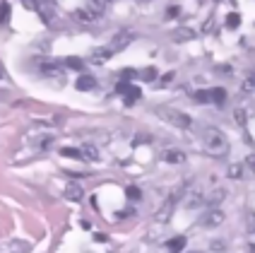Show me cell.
Segmentation results:
<instances>
[{
	"label": "cell",
	"instance_id": "6da1fadb",
	"mask_svg": "<svg viewBox=\"0 0 255 253\" xmlns=\"http://www.w3.org/2000/svg\"><path fill=\"white\" fill-rule=\"evenodd\" d=\"M202 147L205 152L212 157H224L229 152V142H227V135L219 130V128H202Z\"/></svg>",
	"mask_w": 255,
	"mask_h": 253
},
{
	"label": "cell",
	"instance_id": "7a4b0ae2",
	"mask_svg": "<svg viewBox=\"0 0 255 253\" xmlns=\"http://www.w3.org/2000/svg\"><path fill=\"white\" fill-rule=\"evenodd\" d=\"M159 116H161L166 123H171V126H176V128H183V130L193 126L190 116H185V113H181V111H176V109H169V106H161V109H159Z\"/></svg>",
	"mask_w": 255,
	"mask_h": 253
},
{
	"label": "cell",
	"instance_id": "3957f363",
	"mask_svg": "<svg viewBox=\"0 0 255 253\" xmlns=\"http://www.w3.org/2000/svg\"><path fill=\"white\" fill-rule=\"evenodd\" d=\"M224 220H227V215L219 210V208H210L207 212H202V217H200V225L207 227V229H214V227L222 225Z\"/></svg>",
	"mask_w": 255,
	"mask_h": 253
},
{
	"label": "cell",
	"instance_id": "277c9868",
	"mask_svg": "<svg viewBox=\"0 0 255 253\" xmlns=\"http://www.w3.org/2000/svg\"><path fill=\"white\" fill-rule=\"evenodd\" d=\"M132 39H135V34H132V31H128V29H123V31H118V34L114 36V41L109 43L111 53H118V51H123V48H126L128 43L132 41Z\"/></svg>",
	"mask_w": 255,
	"mask_h": 253
},
{
	"label": "cell",
	"instance_id": "5b68a950",
	"mask_svg": "<svg viewBox=\"0 0 255 253\" xmlns=\"http://www.w3.org/2000/svg\"><path fill=\"white\" fill-rule=\"evenodd\" d=\"M173 208H176V198L171 196L169 200H166V203H164V205H161V208H159V212H156V222H159V225H164V222H169L171 220V215H173Z\"/></svg>",
	"mask_w": 255,
	"mask_h": 253
},
{
	"label": "cell",
	"instance_id": "8992f818",
	"mask_svg": "<svg viewBox=\"0 0 255 253\" xmlns=\"http://www.w3.org/2000/svg\"><path fill=\"white\" fill-rule=\"evenodd\" d=\"M161 159H164V162H169V164H183L188 157H185V152H181V150L166 147V150L161 152Z\"/></svg>",
	"mask_w": 255,
	"mask_h": 253
},
{
	"label": "cell",
	"instance_id": "52a82bcc",
	"mask_svg": "<svg viewBox=\"0 0 255 253\" xmlns=\"http://www.w3.org/2000/svg\"><path fill=\"white\" fill-rule=\"evenodd\" d=\"M104 10H106V0H89V10H87V12L92 14L94 19H97L99 14H104Z\"/></svg>",
	"mask_w": 255,
	"mask_h": 253
},
{
	"label": "cell",
	"instance_id": "ba28073f",
	"mask_svg": "<svg viewBox=\"0 0 255 253\" xmlns=\"http://www.w3.org/2000/svg\"><path fill=\"white\" fill-rule=\"evenodd\" d=\"M97 87V77H89V75H82V77H77V89H82V92H89V89H94Z\"/></svg>",
	"mask_w": 255,
	"mask_h": 253
},
{
	"label": "cell",
	"instance_id": "9c48e42d",
	"mask_svg": "<svg viewBox=\"0 0 255 253\" xmlns=\"http://www.w3.org/2000/svg\"><path fill=\"white\" fill-rule=\"evenodd\" d=\"M185 237H176V239H171L169 244H166V249H169V253H181L185 249Z\"/></svg>",
	"mask_w": 255,
	"mask_h": 253
},
{
	"label": "cell",
	"instance_id": "30bf717a",
	"mask_svg": "<svg viewBox=\"0 0 255 253\" xmlns=\"http://www.w3.org/2000/svg\"><path fill=\"white\" fill-rule=\"evenodd\" d=\"M227 198V193H224V188H214L210 196H202V200H207L210 205H217V203H222Z\"/></svg>",
	"mask_w": 255,
	"mask_h": 253
},
{
	"label": "cell",
	"instance_id": "8fae6325",
	"mask_svg": "<svg viewBox=\"0 0 255 253\" xmlns=\"http://www.w3.org/2000/svg\"><path fill=\"white\" fill-rule=\"evenodd\" d=\"M111 56H114V53H111V48L106 46V48H97V51L92 53V60H94V63H106Z\"/></svg>",
	"mask_w": 255,
	"mask_h": 253
},
{
	"label": "cell",
	"instance_id": "7c38bea8",
	"mask_svg": "<svg viewBox=\"0 0 255 253\" xmlns=\"http://www.w3.org/2000/svg\"><path fill=\"white\" fill-rule=\"evenodd\" d=\"M82 188L77 186V183H68V188H65V196L70 198V200H82Z\"/></svg>",
	"mask_w": 255,
	"mask_h": 253
},
{
	"label": "cell",
	"instance_id": "4fadbf2b",
	"mask_svg": "<svg viewBox=\"0 0 255 253\" xmlns=\"http://www.w3.org/2000/svg\"><path fill=\"white\" fill-rule=\"evenodd\" d=\"M214 99V104H224V99H227V89H222V87H214L210 89V101Z\"/></svg>",
	"mask_w": 255,
	"mask_h": 253
},
{
	"label": "cell",
	"instance_id": "5bb4252c",
	"mask_svg": "<svg viewBox=\"0 0 255 253\" xmlns=\"http://www.w3.org/2000/svg\"><path fill=\"white\" fill-rule=\"evenodd\" d=\"M173 36H176V41H188V39L195 36V31H193V29H176Z\"/></svg>",
	"mask_w": 255,
	"mask_h": 253
},
{
	"label": "cell",
	"instance_id": "9a60e30c",
	"mask_svg": "<svg viewBox=\"0 0 255 253\" xmlns=\"http://www.w3.org/2000/svg\"><path fill=\"white\" fill-rule=\"evenodd\" d=\"M7 19H10V5L2 2L0 5V24H7Z\"/></svg>",
	"mask_w": 255,
	"mask_h": 253
},
{
	"label": "cell",
	"instance_id": "2e32d148",
	"mask_svg": "<svg viewBox=\"0 0 255 253\" xmlns=\"http://www.w3.org/2000/svg\"><path fill=\"white\" fill-rule=\"evenodd\" d=\"M65 65L72 68V70H82V68H85V63H82L80 58H68V60H65Z\"/></svg>",
	"mask_w": 255,
	"mask_h": 253
},
{
	"label": "cell",
	"instance_id": "e0dca14e",
	"mask_svg": "<svg viewBox=\"0 0 255 253\" xmlns=\"http://www.w3.org/2000/svg\"><path fill=\"white\" fill-rule=\"evenodd\" d=\"M140 75H142V80H154L156 77V68H144V70H140Z\"/></svg>",
	"mask_w": 255,
	"mask_h": 253
},
{
	"label": "cell",
	"instance_id": "ac0fdd59",
	"mask_svg": "<svg viewBox=\"0 0 255 253\" xmlns=\"http://www.w3.org/2000/svg\"><path fill=\"white\" fill-rule=\"evenodd\" d=\"M241 171H243V169L239 167V164H234V167H229V174H227V176H229V179H241V176H243Z\"/></svg>",
	"mask_w": 255,
	"mask_h": 253
},
{
	"label": "cell",
	"instance_id": "d6986e66",
	"mask_svg": "<svg viewBox=\"0 0 255 253\" xmlns=\"http://www.w3.org/2000/svg\"><path fill=\"white\" fill-rule=\"evenodd\" d=\"M60 155H65V157H77V159H80V157H82V152H80V150H72V147H63V150H60Z\"/></svg>",
	"mask_w": 255,
	"mask_h": 253
},
{
	"label": "cell",
	"instance_id": "ffe728a7",
	"mask_svg": "<svg viewBox=\"0 0 255 253\" xmlns=\"http://www.w3.org/2000/svg\"><path fill=\"white\" fill-rule=\"evenodd\" d=\"M75 17H77L80 22H92V19H94V17L87 12V10H80V12H75Z\"/></svg>",
	"mask_w": 255,
	"mask_h": 253
},
{
	"label": "cell",
	"instance_id": "44dd1931",
	"mask_svg": "<svg viewBox=\"0 0 255 253\" xmlns=\"http://www.w3.org/2000/svg\"><path fill=\"white\" fill-rule=\"evenodd\" d=\"M227 27L229 29H236V27H239V14H229V17H227Z\"/></svg>",
	"mask_w": 255,
	"mask_h": 253
},
{
	"label": "cell",
	"instance_id": "7402d4cb",
	"mask_svg": "<svg viewBox=\"0 0 255 253\" xmlns=\"http://www.w3.org/2000/svg\"><path fill=\"white\" fill-rule=\"evenodd\" d=\"M128 198H130V200H140V188L130 186V188H128Z\"/></svg>",
	"mask_w": 255,
	"mask_h": 253
},
{
	"label": "cell",
	"instance_id": "603a6c76",
	"mask_svg": "<svg viewBox=\"0 0 255 253\" xmlns=\"http://www.w3.org/2000/svg\"><path fill=\"white\" fill-rule=\"evenodd\" d=\"M210 249L217 251V253H222L224 249H227V244H224V241H212V244H210Z\"/></svg>",
	"mask_w": 255,
	"mask_h": 253
},
{
	"label": "cell",
	"instance_id": "cb8c5ba5",
	"mask_svg": "<svg viewBox=\"0 0 255 253\" xmlns=\"http://www.w3.org/2000/svg\"><path fill=\"white\" fill-rule=\"evenodd\" d=\"M85 152H87V159H99V150H94L92 145H89V147H85Z\"/></svg>",
	"mask_w": 255,
	"mask_h": 253
},
{
	"label": "cell",
	"instance_id": "d4e9b609",
	"mask_svg": "<svg viewBox=\"0 0 255 253\" xmlns=\"http://www.w3.org/2000/svg\"><path fill=\"white\" fill-rule=\"evenodd\" d=\"M173 80H176V72H166V75L161 77V84H171Z\"/></svg>",
	"mask_w": 255,
	"mask_h": 253
},
{
	"label": "cell",
	"instance_id": "484cf974",
	"mask_svg": "<svg viewBox=\"0 0 255 253\" xmlns=\"http://www.w3.org/2000/svg\"><path fill=\"white\" fill-rule=\"evenodd\" d=\"M195 101H210V92H195Z\"/></svg>",
	"mask_w": 255,
	"mask_h": 253
},
{
	"label": "cell",
	"instance_id": "4316f807",
	"mask_svg": "<svg viewBox=\"0 0 255 253\" xmlns=\"http://www.w3.org/2000/svg\"><path fill=\"white\" fill-rule=\"evenodd\" d=\"M236 121H239V123H246V111H243V109H236Z\"/></svg>",
	"mask_w": 255,
	"mask_h": 253
},
{
	"label": "cell",
	"instance_id": "83f0119b",
	"mask_svg": "<svg viewBox=\"0 0 255 253\" xmlns=\"http://www.w3.org/2000/svg\"><path fill=\"white\" fill-rule=\"evenodd\" d=\"M243 92H253V77L243 82Z\"/></svg>",
	"mask_w": 255,
	"mask_h": 253
},
{
	"label": "cell",
	"instance_id": "f1b7e54d",
	"mask_svg": "<svg viewBox=\"0 0 255 253\" xmlns=\"http://www.w3.org/2000/svg\"><path fill=\"white\" fill-rule=\"evenodd\" d=\"M0 77H5V70H2V68H0Z\"/></svg>",
	"mask_w": 255,
	"mask_h": 253
},
{
	"label": "cell",
	"instance_id": "f546056e",
	"mask_svg": "<svg viewBox=\"0 0 255 253\" xmlns=\"http://www.w3.org/2000/svg\"><path fill=\"white\" fill-rule=\"evenodd\" d=\"M193 253H202V251H193Z\"/></svg>",
	"mask_w": 255,
	"mask_h": 253
}]
</instances>
